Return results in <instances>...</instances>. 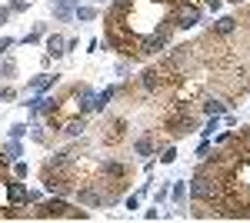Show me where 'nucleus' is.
Instances as JSON below:
<instances>
[{"instance_id": "obj_24", "label": "nucleus", "mask_w": 250, "mask_h": 223, "mask_svg": "<svg viewBox=\"0 0 250 223\" xmlns=\"http://www.w3.org/2000/svg\"><path fill=\"white\" fill-rule=\"evenodd\" d=\"M173 160H177V150H173V147L160 150V163H173Z\"/></svg>"}, {"instance_id": "obj_9", "label": "nucleus", "mask_w": 250, "mask_h": 223, "mask_svg": "<svg viewBox=\"0 0 250 223\" xmlns=\"http://www.w3.org/2000/svg\"><path fill=\"white\" fill-rule=\"evenodd\" d=\"M227 110H230V103H227V100H217V97H200V113H204V117H224Z\"/></svg>"}, {"instance_id": "obj_37", "label": "nucleus", "mask_w": 250, "mask_h": 223, "mask_svg": "<svg viewBox=\"0 0 250 223\" xmlns=\"http://www.w3.org/2000/svg\"><path fill=\"white\" fill-rule=\"evenodd\" d=\"M97 3H107V0H97Z\"/></svg>"}, {"instance_id": "obj_36", "label": "nucleus", "mask_w": 250, "mask_h": 223, "mask_svg": "<svg viewBox=\"0 0 250 223\" xmlns=\"http://www.w3.org/2000/svg\"><path fill=\"white\" fill-rule=\"evenodd\" d=\"M230 3H247V0H230Z\"/></svg>"}, {"instance_id": "obj_6", "label": "nucleus", "mask_w": 250, "mask_h": 223, "mask_svg": "<svg viewBox=\"0 0 250 223\" xmlns=\"http://www.w3.org/2000/svg\"><path fill=\"white\" fill-rule=\"evenodd\" d=\"M3 190H7V203H10V206H27V203H30V200H27L30 190L20 183L17 177H7V180H3Z\"/></svg>"}, {"instance_id": "obj_2", "label": "nucleus", "mask_w": 250, "mask_h": 223, "mask_svg": "<svg viewBox=\"0 0 250 223\" xmlns=\"http://www.w3.org/2000/svg\"><path fill=\"white\" fill-rule=\"evenodd\" d=\"M40 173H50V177H67V180H74V173H77V160L67 153V150H60L54 157H47V163Z\"/></svg>"}, {"instance_id": "obj_11", "label": "nucleus", "mask_w": 250, "mask_h": 223, "mask_svg": "<svg viewBox=\"0 0 250 223\" xmlns=\"http://www.w3.org/2000/svg\"><path fill=\"white\" fill-rule=\"evenodd\" d=\"M83 130H87V117H80V113L67 117L63 127H60V133H67V137H83Z\"/></svg>"}, {"instance_id": "obj_15", "label": "nucleus", "mask_w": 250, "mask_h": 223, "mask_svg": "<svg viewBox=\"0 0 250 223\" xmlns=\"http://www.w3.org/2000/svg\"><path fill=\"white\" fill-rule=\"evenodd\" d=\"M77 10V0H54V17L57 20H70Z\"/></svg>"}, {"instance_id": "obj_25", "label": "nucleus", "mask_w": 250, "mask_h": 223, "mask_svg": "<svg viewBox=\"0 0 250 223\" xmlns=\"http://www.w3.org/2000/svg\"><path fill=\"white\" fill-rule=\"evenodd\" d=\"M30 7V0H10V14H23Z\"/></svg>"}, {"instance_id": "obj_34", "label": "nucleus", "mask_w": 250, "mask_h": 223, "mask_svg": "<svg viewBox=\"0 0 250 223\" xmlns=\"http://www.w3.org/2000/svg\"><path fill=\"white\" fill-rule=\"evenodd\" d=\"M7 47H14V40H10V37H0V54H3Z\"/></svg>"}, {"instance_id": "obj_27", "label": "nucleus", "mask_w": 250, "mask_h": 223, "mask_svg": "<svg viewBox=\"0 0 250 223\" xmlns=\"http://www.w3.org/2000/svg\"><path fill=\"white\" fill-rule=\"evenodd\" d=\"M14 177H27V163H23V160H14Z\"/></svg>"}, {"instance_id": "obj_14", "label": "nucleus", "mask_w": 250, "mask_h": 223, "mask_svg": "<svg viewBox=\"0 0 250 223\" xmlns=\"http://www.w3.org/2000/svg\"><path fill=\"white\" fill-rule=\"evenodd\" d=\"M237 23H240L237 17H217L210 23V34H217V37H230L233 30H237Z\"/></svg>"}, {"instance_id": "obj_20", "label": "nucleus", "mask_w": 250, "mask_h": 223, "mask_svg": "<svg viewBox=\"0 0 250 223\" xmlns=\"http://www.w3.org/2000/svg\"><path fill=\"white\" fill-rule=\"evenodd\" d=\"M114 97H117V87H107V90H100V93H97V110H104V107H107Z\"/></svg>"}, {"instance_id": "obj_31", "label": "nucleus", "mask_w": 250, "mask_h": 223, "mask_svg": "<svg viewBox=\"0 0 250 223\" xmlns=\"http://www.w3.org/2000/svg\"><path fill=\"white\" fill-rule=\"evenodd\" d=\"M220 3H224V0H200V7H207V10H213V14L220 10Z\"/></svg>"}, {"instance_id": "obj_16", "label": "nucleus", "mask_w": 250, "mask_h": 223, "mask_svg": "<svg viewBox=\"0 0 250 223\" xmlns=\"http://www.w3.org/2000/svg\"><path fill=\"white\" fill-rule=\"evenodd\" d=\"M0 153H3V160H7V163H14V160H20V157H23V147H20V140H14V137H10V140L0 147Z\"/></svg>"}, {"instance_id": "obj_7", "label": "nucleus", "mask_w": 250, "mask_h": 223, "mask_svg": "<svg viewBox=\"0 0 250 223\" xmlns=\"http://www.w3.org/2000/svg\"><path fill=\"white\" fill-rule=\"evenodd\" d=\"M100 170H104L107 183H127V177H130V167H127V163H120V160H104Z\"/></svg>"}, {"instance_id": "obj_12", "label": "nucleus", "mask_w": 250, "mask_h": 223, "mask_svg": "<svg viewBox=\"0 0 250 223\" xmlns=\"http://www.w3.org/2000/svg\"><path fill=\"white\" fill-rule=\"evenodd\" d=\"M57 80H60V74H37V77H30V90L34 93H47V90H54L57 87Z\"/></svg>"}, {"instance_id": "obj_18", "label": "nucleus", "mask_w": 250, "mask_h": 223, "mask_svg": "<svg viewBox=\"0 0 250 223\" xmlns=\"http://www.w3.org/2000/svg\"><path fill=\"white\" fill-rule=\"evenodd\" d=\"M74 17H77L80 23H90V20H97V10H94V7H80V3H77V10H74Z\"/></svg>"}, {"instance_id": "obj_26", "label": "nucleus", "mask_w": 250, "mask_h": 223, "mask_svg": "<svg viewBox=\"0 0 250 223\" xmlns=\"http://www.w3.org/2000/svg\"><path fill=\"white\" fill-rule=\"evenodd\" d=\"M0 100H3V103L17 100V90H14V87H0Z\"/></svg>"}, {"instance_id": "obj_19", "label": "nucleus", "mask_w": 250, "mask_h": 223, "mask_svg": "<svg viewBox=\"0 0 250 223\" xmlns=\"http://www.w3.org/2000/svg\"><path fill=\"white\" fill-rule=\"evenodd\" d=\"M170 197H173V203H184V200H187V183L173 180V186H170Z\"/></svg>"}, {"instance_id": "obj_3", "label": "nucleus", "mask_w": 250, "mask_h": 223, "mask_svg": "<svg viewBox=\"0 0 250 223\" xmlns=\"http://www.w3.org/2000/svg\"><path fill=\"white\" fill-rule=\"evenodd\" d=\"M170 17H173V27L177 30H190V27H197L200 23V3H177V7H170Z\"/></svg>"}, {"instance_id": "obj_1", "label": "nucleus", "mask_w": 250, "mask_h": 223, "mask_svg": "<svg viewBox=\"0 0 250 223\" xmlns=\"http://www.w3.org/2000/svg\"><path fill=\"white\" fill-rule=\"evenodd\" d=\"M70 210H74V206L67 203L63 197H54V193H50L47 200H40V203H37L34 220H67V217H70Z\"/></svg>"}, {"instance_id": "obj_13", "label": "nucleus", "mask_w": 250, "mask_h": 223, "mask_svg": "<svg viewBox=\"0 0 250 223\" xmlns=\"http://www.w3.org/2000/svg\"><path fill=\"white\" fill-rule=\"evenodd\" d=\"M154 150H157V140L150 137V133H144V137H137V140H134V153H137V157H144V160H150Z\"/></svg>"}, {"instance_id": "obj_29", "label": "nucleus", "mask_w": 250, "mask_h": 223, "mask_svg": "<svg viewBox=\"0 0 250 223\" xmlns=\"http://www.w3.org/2000/svg\"><path fill=\"white\" fill-rule=\"evenodd\" d=\"M210 150H213V143H210V140H204V143L197 147V157H210Z\"/></svg>"}, {"instance_id": "obj_22", "label": "nucleus", "mask_w": 250, "mask_h": 223, "mask_svg": "<svg viewBox=\"0 0 250 223\" xmlns=\"http://www.w3.org/2000/svg\"><path fill=\"white\" fill-rule=\"evenodd\" d=\"M14 74H17V63H14V60L7 57V60L0 63V77H14Z\"/></svg>"}, {"instance_id": "obj_4", "label": "nucleus", "mask_w": 250, "mask_h": 223, "mask_svg": "<svg viewBox=\"0 0 250 223\" xmlns=\"http://www.w3.org/2000/svg\"><path fill=\"white\" fill-rule=\"evenodd\" d=\"M74 200H77L80 206H87V210H100L104 206V200H100V183H77V190H74Z\"/></svg>"}, {"instance_id": "obj_28", "label": "nucleus", "mask_w": 250, "mask_h": 223, "mask_svg": "<svg viewBox=\"0 0 250 223\" xmlns=\"http://www.w3.org/2000/svg\"><path fill=\"white\" fill-rule=\"evenodd\" d=\"M167 197H170V186H160V190H157V193H154V200H157V206L164 203V200H167Z\"/></svg>"}, {"instance_id": "obj_17", "label": "nucleus", "mask_w": 250, "mask_h": 223, "mask_svg": "<svg viewBox=\"0 0 250 223\" xmlns=\"http://www.w3.org/2000/svg\"><path fill=\"white\" fill-rule=\"evenodd\" d=\"M47 54L50 57H63L67 54V40L60 37V34H50V37H47Z\"/></svg>"}, {"instance_id": "obj_23", "label": "nucleus", "mask_w": 250, "mask_h": 223, "mask_svg": "<svg viewBox=\"0 0 250 223\" xmlns=\"http://www.w3.org/2000/svg\"><path fill=\"white\" fill-rule=\"evenodd\" d=\"M10 137H14V140H20V137H27V133H30V127H27V123H14V127H10Z\"/></svg>"}, {"instance_id": "obj_5", "label": "nucleus", "mask_w": 250, "mask_h": 223, "mask_svg": "<svg viewBox=\"0 0 250 223\" xmlns=\"http://www.w3.org/2000/svg\"><path fill=\"white\" fill-rule=\"evenodd\" d=\"M200 97H204V83H200V80L184 77V80L177 83V103H193V100H200Z\"/></svg>"}, {"instance_id": "obj_8", "label": "nucleus", "mask_w": 250, "mask_h": 223, "mask_svg": "<svg viewBox=\"0 0 250 223\" xmlns=\"http://www.w3.org/2000/svg\"><path fill=\"white\" fill-rule=\"evenodd\" d=\"M124 137H127V120H124V117L110 120L107 130H104V143H107V147H117V143H124Z\"/></svg>"}, {"instance_id": "obj_32", "label": "nucleus", "mask_w": 250, "mask_h": 223, "mask_svg": "<svg viewBox=\"0 0 250 223\" xmlns=\"http://www.w3.org/2000/svg\"><path fill=\"white\" fill-rule=\"evenodd\" d=\"M127 210H140V197H137V193H134V197H127Z\"/></svg>"}, {"instance_id": "obj_30", "label": "nucleus", "mask_w": 250, "mask_h": 223, "mask_svg": "<svg viewBox=\"0 0 250 223\" xmlns=\"http://www.w3.org/2000/svg\"><path fill=\"white\" fill-rule=\"evenodd\" d=\"M30 140H37V143H47V133L40 130V127H34V130H30Z\"/></svg>"}, {"instance_id": "obj_21", "label": "nucleus", "mask_w": 250, "mask_h": 223, "mask_svg": "<svg viewBox=\"0 0 250 223\" xmlns=\"http://www.w3.org/2000/svg\"><path fill=\"white\" fill-rule=\"evenodd\" d=\"M237 140H240V143H244V163H250V127H244V130H240V137H237ZM244 163H240V167H244Z\"/></svg>"}, {"instance_id": "obj_35", "label": "nucleus", "mask_w": 250, "mask_h": 223, "mask_svg": "<svg viewBox=\"0 0 250 223\" xmlns=\"http://www.w3.org/2000/svg\"><path fill=\"white\" fill-rule=\"evenodd\" d=\"M7 17H10V7H0V23H7Z\"/></svg>"}, {"instance_id": "obj_33", "label": "nucleus", "mask_w": 250, "mask_h": 223, "mask_svg": "<svg viewBox=\"0 0 250 223\" xmlns=\"http://www.w3.org/2000/svg\"><path fill=\"white\" fill-rule=\"evenodd\" d=\"M7 167H10V163H7V160H3V153H0V183L7 180Z\"/></svg>"}, {"instance_id": "obj_10", "label": "nucleus", "mask_w": 250, "mask_h": 223, "mask_svg": "<svg viewBox=\"0 0 250 223\" xmlns=\"http://www.w3.org/2000/svg\"><path fill=\"white\" fill-rule=\"evenodd\" d=\"M137 83H140V90H147V93L164 90V83H160V74H157V67H147L144 74L137 77Z\"/></svg>"}]
</instances>
